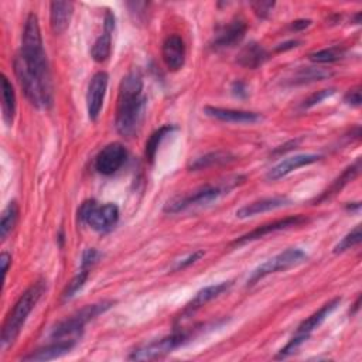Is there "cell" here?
<instances>
[{
    "label": "cell",
    "instance_id": "obj_1",
    "mask_svg": "<svg viewBox=\"0 0 362 362\" xmlns=\"http://www.w3.org/2000/svg\"><path fill=\"white\" fill-rule=\"evenodd\" d=\"M146 110L143 79L139 71H130L120 82L115 126L120 136L132 137L140 127Z\"/></svg>",
    "mask_w": 362,
    "mask_h": 362
},
{
    "label": "cell",
    "instance_id": "obj_2",
    "mask_svg": "<svg viewBox=\"0 0 362 362\" xmlns=\"http://www.w3.org/2000/svg\"><path fill=\"white\" fill-rule=\"evenodd\" d=\"M23 61L25 68L48 89L52 90V81L47 54L44 51L41 30L38 24V17L30 13L24 23V30L21 35V49L17 54Z\"/></svg>",
    "mask_w": 362,
    "mask_h": 362
},
{
    "label": "cell",
    "instance_id": "obj_3",
    "mask_svg": "<svg viewBox=\"0 0 362 362\" xmlns=\"http://www.w3.org/2000/svg\"><path fill=\"white\" fill-rule=\"evenodd\" d=\"M45 290H47V281L41 279V280H37L35 283H33L18 297V300L16 301V304L7 314L3 328H1V339H0L1 349H6L14 344V341L17 339L30 313L34 310V307L37 305V303L40 301V298L42 297Z\"/></svg>",
    "mask_w": 362,
    "mask_h": 362
},
{
    "label": "cell",
    "instance_id": "obj_4",
    "mask_svg": "<svg viewBox=\"0 0 362 362\" xmlns=\"http://www.w3.org/2000/svg\"><path fill=\"white\" fill-rule=\"evenodd\" d=\"M239 180H240V177H233L230 180H226V182H221L216 185H211V184L202 185L188 194L173 197L171 199L167 201L163 211L165 214H178L191 206L208 205V204L216 201L223 194H228V191H230L239 182Z\"/></svg>",
    "mask_w": 362,
    "mask_h": 362
},
{
    "label": "cell",
    "instance_id": "obj_5",
    "mask_svg": "<svg viewBox=\"0 0 362 362\" xmlns=\"http://www.w3.org/2000/svg\"><path fill=\"white\" fill-rule=\"evenodd\" d=\"M113 305H115L113 300H103V301H99V303L88 304L83 308H81L76 313H74L72 315H69L68 318H65L61 322H58L52 328L51 337L54 339H66L68 337H71V338L72 337H78L82 332L83 327L89 321H92L98 315L106 313Z\"/></svg>",
    "mask_w": 362,
    "mask_h": 362
},
{
    "label": "cell",
    "instance_id": "obj_6",
    "mask_svg": "<svg viewBox=\"0 0 362 362\" xmlns=\"http://www.w3.org/2000/svg\"><path fill=\"white\" fill-rule=\"evenodd\" d=\"M119 215L120 214L116 204L107 202L98 205L95 199L85 201L78 209L79 221L99 233H106L113 229L119 221Z\"/></svg>",
    "mask_w": 362,
    "mask_h": 362
},
{
    "label": "cell",
    "instance_id": "obj_7",
    "mask_svg": "<svg viewBox=\"0 0 362 362\" xmlns=\"http://www.w3.org/2000/svg\"><path fill=\"white\" fill-rule=\"evenodd\" d=\"M305 260H307V253L304 250H301L298 247H288V249L277 253L276 256L270 257L260 266H257L247 277V286L256 284L259 280H262L263 277H266L272 273L284 272L291 267H296V266L304 263Z\"/></svg>",
    "mask_w": 362,
    "mask_h": 362
},
{
    "label": "cell",
    "instance_id": "obj_8",
    "mask_svg": "<svg viewBox=\"0 0 362 362\" xmlns=\"http://www.w3.org/2000/svg\"><path fill=\"white\" fill-rule=\"evenodd\" d=\"M189 338H191V335L188 332L175 331L170 335L157 338L154 341L146 342V344L134 348L132 351V354L129 355V359H132V361H151V359L161 358V356L173 352L178 346L184 345Z\"/></svg>",
    "mask_w": 362,
    "mask_h": 362
},
{
    "label": "cell",
    "instance_id": "obj_9",
    "mask_svg": "<svg viewBox=\"0 0 362 362\" xmlns=\"http://www.w3.org/2000/svg\"><path fill=\"white\" fill-rule=\"evenodd\" d=\"M305 222H307V218L304 215H293V216H286V218H281V219H276L273 222L260 225V226L255 228L253 230H250V232L242 235L240 238L235 239L232 242V246H242V245H246L249 242L257 240V239H260L266 235H270L273 232L283 230V229H290L293 226H300Z\"/></svg>",
    "mask_w": 362,
    "mask_h": 362
},
{
    "label": "cell",
    "instance_id": "obj_10",
    "mask_svg": "<svg viewBox=\"0 0 362 362\" xmlns=\"http://www.w3.org/2000/svg\"><path fill=\"white\" fill-rule=\"evenodd\" d=\"M127 151L122 143H109L105 146L95 158V168L103 175L116 173L126 161Z\"/></svg>",
    "mask_w": 362,
    "mask_h": 362
},
{
    "label": "cell",
    "instance_id": "obj_11",
    "mask_svg": "<svg viewBox=\"0 0 362 362\" xmlns=\"http://www.w3.org/2000/svg\"><path fill=\"white\" fill-rule=\"evenodd\" d=\"M107 82L109 76L105 71L96 72L89 83H88V90H86V110H88V117L95 122L102 110L106 89H107Z\"/></svg>",
    "mask_w": 362,
    "mask_h": 362
},
{
    "label": "cell",
    "instance_id": "obj_12",
    "mask_svg": "<svg viewBox=\"0 0 362 362\" xmlns=\"http://www.w3.org/2000/svg\"><path fill=\"white\" fill-rule=\"evenodd\" d=\"M246 28L247 25L243 18H239V17L233 18L229 24L221 27L215 33L211 41V47L214 49H225V48H232L238 45L243 40L246 34Z\"/></svg>",
    "mask_w": 362,
    "mask_h": 362
},
{
    "label": "cell",
    "instance_id": "obj_13",
    "mask_svg": "<svg viewBox=\"0 0 362 362\" xmlns=\"http://www.w3.org/2000/svg\"><path fill=\"white\" fill-rule=\"evenodd\" d=\"M204 113L211 119L225 122V123H236V124H255L263 120V116L256 112L225 109L218 106H205Z\"/></svg>",
    "mask_w": 362,
    "mask_h": 362
},
{
    "label": "cell",
    "instance_id": "obj_14",
    "mask_svg": "<svg viewBox=\"0 0 362 362\" xmlns=\"http://www.w3.org/2000/svg\"><path fill=\"white\" fill-rule=\"evenodd\" d=\"M321 158L320 154H313V153H305V154H296L291 157H287L284 160H281L280 163H277L274 167H272L267 174L266 178L269 181H277L283 177H286L287 174H290L291 171L310 165L313 163H317Z\"/></svg>",
    "mask_w": 362,
    "mask_h": 362
},
{
    "label": "cell",
    "instance_id": "obj_15",
    "mask_svg": "<svg viewBox=\"0 0 362 362\" xmlns=\"http://www.w3.org/2000/svg\"><path fill=\"white\" fill-rule=\"evenodd\" d=\"M161 55H163V61H164L165 66L170 71L181 69L185 64V44H184V40L177 34L168 35L163 42Z\"/></svg>",
    "mask_w": 362,
    "mask_h": 362
},
{
    "label": "cell",
    "instance_id": "obj_16",
    "mask_svg": "<svg viewBox=\"0 0 362 362\" xmlns=\"http://www.w3.org/2000/svg\"><path fill=\"white\" fill-rule=\"evenodd\" d=\"M291 204V199L284 197V195H276V197H267V198H260L257 201H253L250 204L243 205L236 211V216L240 219L252 218L269 211H274L283 206H287Z\"/></svg>",
    "mask_w": 362,
    "mask_h": 362
},
{
    "label": "cell",
    "instance_id": "obj_17",
    "mask_svg": "<svg viewBox=\"0 0 362 362\" xmlns=\"http://www.w3.org/2000/svg\"><path fill=\"white\" fill-rule=\"evenodd\" d=\"M339 303H341V297H335L331 301L325 303L320 310H317L308 318L301 321V324L297 327L294 335H298L304 339H308L311 337L313 331L317 329L327 320V317L339 305Z\"/></svg>",
    "mask_w": 362,
    "mask_h": 362
},
{
    "label": "cell",
    "instance_id": "obj_18",
    "mask_svg": "<svg viewBox=\"0 0 362 362\" xmlns=\"http://www.w3.org/2000/svg\"><path fill=\"white\" fill-rule=\"evenodd\" d=\"M233 283L232 281H221V283H216V284H211V286H206L204 288H201L195 297L185 305L184 311H182V318H187L188 315L194 314L197 310H199L202 305H205L206 303L212 301L214 298L219 297L222 293L228 291L230 288Z\"/></svg>",
    "mask_w": 362,
    "mask_h": 362
},
{
    "label": "cell",
    "instance_id": "obj_19",
    "mask_svg": "<svg viewBox=\"0 0 362 362\" xmlns=\"http://www.w3.org/2000/svg\"><path fill=\"white\" fill-rule=\"evenodd\" d=\"M76 344V339L71 338V339H57L52 344H48L42 348H38L33 352H30L28 355L23 356L21 361H49V359H55L59 358L65 354H68Z\"/></svg>",
    "mask_w": 362,
    "mask_h": 362
},
{
    "label": "cell",
    "instance_id": "obj_20",
    "mask_svg": "<svg viewBox=\"0 0 362 362\" xmlns=\"http://www.w3.org/2000/svg\"><path fill=\"white\" fill-rule=\"evenodd\" d=\"M270 58L269 52L256 41H250L238 52L236 62L247 69H256L262 66Z\"/></svg>",
    "mask_w": 362,
    "mask_h": 362
},
{
    "label": "cell",
    "instance_id": "obj_21",
    "mask_svg": "<svg viewBox=\"0 0 362 362\" xmlns=\"http://www.w3.org/2000/svg\"><path fill=\"white\" fill-rule=\"evenodd\" d=\"M74 4L71 1H52L49 6V24L54 34H62L72 18Z\"/></svg>",
    "mask_w": 362,
    "mask_h": 362
},
{
    "label": "cell",
    "instance_id": "obj_22",
    "mask_svg": "<svg viewBox=\"0 0 362 362\" xmlns=\"http://www.w3.org/2000/svg\"><path fill=\"white\" fill-rule=\"evenodd\" d=\"M359 171H361V158H356L355 163H352L351 165H348V167L342 171V174H341L339 177H337V178L331 182V185H329L325 191H322V194H321L318 198H315L314 202H315V204H320L321 201L329 199V198H332L334 195H337L345 185H348L352 180L356 178V175L359 174Z\"/></svg>",
    "mask_w": 362,
    "mask_h": 362
},
{
    "label": "cell",
    "instance_id": "obj_23",
    "mask_svg": "<svg viewBox=\"0 0 362 362\" xmlns=\"http://www.w3.org/2000/svg\"><path fill=\"white\" fill-rule=\"evenodd\" d=\"M1 109L4 122L11 126L16 115V93L6 75H1Z\"/></svg>",
    "mask_w": 362,
    "mask_h": 362
},
{
    "label": "cell",
    "instance_id": "obj_24",
    "mask_svg": "<svg viewBox=\"0 0 362 362\" xmlns=\"http://www.w3.org/2000/svg\"><path fill=\"white\" fill-rule=\"evenodd\" d=\"M233 160H235V156H232L229 151H212V153L204 154L201 157H197L194 161L189 163L188 168H189V171H197V170H204V168H209L214 165L225 164V163H229Z\"/></svg>",
    "mask_w": 362,
    "mask_h": 362
},
{
    "label": "cell",
    "instance_id": "obj_25",
    "mask_svg": "<svg viewBox=\"0 0 362 362\" xmlns=\"http://www.w3.org/2000/svg\"><path fill=\"white\" fill-rule=\"evenodd\" d=\"M332 74L328 69L324 68H317V66H305L300 68L294 76L291 78L290 83L291 85H304V83H311L317 81H322L329 78Z\"/></svg>",
    "mask_w": 362,
    "mask_h": 362
},
{
    "label": "cell",
    "instance_id": "obj_26",
    "mask_svg": "<svg viewBox=\"0 0 362 362\" xmlns=\"http://www.w3.org/2000/svg\"><path fill=\"white\" fill-rule=\"evenodd\" d=\"M112 51V33L103 31L92 45L90 55L96 62H105L110 57Z\"/></svg>",
    "mask_w": 362,
    "mask_h": 362
},
{
    "label": "cell",
    "instance_id": "obj_27",
    "mask_svg": "<svg viewBox=\"0 0 362 362\" xmlns=\"http://www.w3.org/2000/svg\"><path fill=\"white\" fill-rule=\"evenodd\" d=\"M18 218V205L16 201L8 202V205L3 209L1 221H0V239L6 240L7 236L11 233L16 222Z\"/></svg>",
    "mask_w": 362,
    "mask_h": 362
},
{
    "label": "cell",
    "instance_id": "obj_28",
    "mask_svg": "<svg viewBox=\"0 0 362 362\" xmlns=\"http://www.w3.org/2000/svg\"><path fill=\"white\" fill-rule=\"evenodd\" d=\"M173 130H175L174 126H163L160 129H157L156 132L151 133V136L148 137V140L146 141V148H144V153H146V158L147 161L153 163V160L156 158V153L158 150V146L161 144V141L164 140L165 136H168Z\"/></svg>",
    "mask_w": 362,
    "mask_h": 362
},
{
    "label": "cell",
    "instance_id": "obj_29",
    "mask_svg": "<svg viewBox=\"0 0 362 362\" xmlns=\"http://www.w3.org/2000/svg\"><path fill=\"white\" fill-rule=\"evenodd\" d=\"M344 57H345V49L339 45H334V47L308 54V59L315 64H331L342 59Z\"/></svg>",
    "mask_w": 362,
    "mask_h": 362
},
{
    "label": "cell",
    "instance_id": "obj_30",
    "mask_svg": "<svg viewBox=\"0 0 362 362\" xmlns=\"http://www.w3.org/2000/svg\"><path fill=\"white\" fill-rule=\"evenodd\" d=\"M89 272H90L89 269H82V267L79 269L78 274H75L71 279V281L66 284V287L62 291V300L64 301L71 300L85 286V283L88 280V276H89Z\"/></svg>",
    "mask_w": 362,
    "mask_h": 362
},
{
    "label": "cell",
    "instance_id": "obj_31",
    "mask_svg": "<svg viewBox=\"0 0 362 362\" xmlns=\"http://www.w3.org/2000/svg\"><path fill=\"white\" fill-rule=\"evenodd\" d=\"M362 233H361V225H356L352 230H349L335 246H334V253L339 255L344 253L345 250L356 246L361 243Z\"/></svg>",
    "mask_w": 362,
    "mask_h": 362
},
{
    "label": "cell",
    "instance_id": "obj_32",
    "mask_svg": "<svg viewBox=\"0 0 362 362\" xmlns=\"http://www.w3.org/2000/svg\"><path fill=\"white\" fill-rule=\"evenodd\" d=\"M335 93V89L334 88H328V89H321V90H317L314 93H311L301 105L303 109H310L318 103H321L324 99L332 96Z\"/></svg>",
    "mask_w": 362,
    "mask_h": 362
},
{
    "label": "cell",
    "instance_id": "obj_33",
    "mask_svg": "<svg viewBox=\"0 0 362 362\" xmlns=\"http://www.w3.org/2000/svg\"><path fill=\"white\" fill-rule=\"evenodd\" d=\"M100 257H102V255H100L99 250H96V249H93V247H88V249H85L83 253H82V257H81V267L90 270V269L99 262Z\"/></svg>",
    "mask_w": 362,
    "mask_h": 362
},
{
    "label": "cell",
    "instance_id": "obj_34",
    "mask_svg": "<svg viewBox=\"0 0 362 362\" xmlns=\"http://www.w3.org/2000/svg\"><path fill=\"white\" fill-rule=\"evenodd\" d=\"M344 102L352 107H358L362 103V95H361V85H356L346 90L344 95Z\"/></svg>",
    "mask_w": 362,
    "mask_h": 362
},
{
    "label": "cell",
    "instance_id": "obj_35",
    "mask_svg": "<svg viewBox=\"0 0 362 362\" xmlns=\"http://www.w3.org/2000/svg\"><path fill=\"white\" fill-rule=\"evenodd\" d=\"M204 256V250H197V252H192L191 255H188L185 259H182V260H178L174 266H173V270L175 272V270H181V269H185V267H188V266H191L192 263H195V262H198L201 257Z\"/></svg>",
    "mask_w": 362,
    "mask_h": 362
},
{
    "label": "cell",
    "instance_id": "obj_36",
    "mask_svg": "<svg viewBox=\"0 0 362 362\" xmlns=\"http://www.w3.org/2000/svg\"><path fill=\"white\" fill-rule=\"evenodd\" d=\"M274 7V1H253L252 3V8L253 11L260 17V18H266L272 8Z\"/></svg>",
    "mask_w": 362,
    "mask_h": 362
},
{
    "label": "cell",
    "instance_id": "obj_37",
    "mask_svg": "<svg viewBox=\"0 0 362 362\" xmlns=\"http://www.w3.org/2000/svg\"><path fill=\"white\" fill-rule=\"evenodd\" d=\"M230 90H232V93H233L236 98H239V99L247 98V86H246V83L242 82V81H235V82L232 83Z\"/></svg>",
    "mask_w": 362,
    "mask_h": 362
},
{
    "label": "cell",
    "instance_id": "obj_38",
    "mask_svg": "<svg viewBox=\"0 0 362 362\" xmlns=\"http://www.w3.org/2000/svg\"><path fill=\"white\" fill-rule=\"evenodd\" d=\"M0 264H1V272H3V277L6 279V274L8 272V266L11 264V256L7 252H3L0 255Z\"/></svg>",
    "mask_w": 362,
    "mask_h": 362
},
{
    "label": "cell",
    "instance_id": "obj_39",
    "mask_svg": "<svg viewBox=\"0 0 362 362\" xmlns=\"http://www.w3.org/2000/svg\"><path fill=\"white\" fill-rule=\"evenodd\" d=\"M298 44H300V41H297V40H290V41H286V42H283V44H279V45L276 47V51H277V52L287 51V49H291V48L297 47Z\"/></svg>",
    "mask_w": 362,
    "mask_h": 362
},
{
    "label": "cell",
    "instance_id": "obj_40",
    "mask_svg": "<svg viewBox=\"0 0 362 362\" xmlns=\"http://www.w3.org/2000/svg\"><path fill=\"white\" fill-rule=\"evenodd\" d=\"M310 24H311V20H297L290 24V28L294 31H300V30L307 28Z\"/></svg>",
    "mask_w": 362,
    "mask_h": 362
},
{
    "label": "cell",
    "instance_id": "obj_41",
    "mask_svg": "<svg viewBox=\"0 0 362 362\" xmlns=\"http://www.w3.org/2000/svg\"><path fill=\"white\" fill-rule=\"evenodd\" d=\"M346 209H348V211H356V212H358V211L361 209V204H359V202H351L349 205H346Z\"/></svg>",
    "mask_w": 362,
    "mask_h": 362
}]
</instances>
